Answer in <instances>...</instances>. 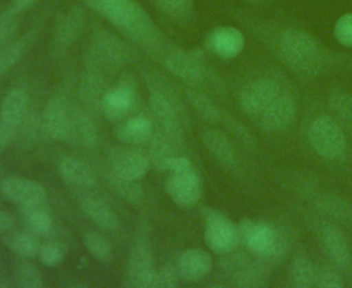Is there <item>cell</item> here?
<instances>
[{"mask_svg":"<svg viewBox=\"0 0 352 288\" xmlns=\"http://www.w3.org/2000/svg\"><path fill=\"white\" fill-rule=\"evenodd\" d=\"M249 25L274 56L302 79L322 76L342 61V56L327 48L304 28L263 18L250 21Z\"/></svg>","mask_w":352,"mask_h":288,"instance_id":"1","label":"cell"},{"mask_svg":"<svg viewBox=\"0 0 352 288\" xmlns=\"http://www.w3.org/2000/svg\"><path fill=\"white\" fill-rule=\"evenodd\" d=\"M88 7L104 17L128 39L154 51L161 43V33L150 15L135 0H84Z\"/></svg>","mask_w":352,"mask_h":288,"instance_id":"2","label":"cell"},{"mask_svg":"<svg viewBox=\"0 0 352 288\" xmlns=\"http://www.w3.org/2000/svg\"><path fill=\"white\" fill-rule=\"evenodd\" d=\"M146 80L150 87V110L160 125L161 134L179 142L187 123L186 110L179 95L162 76L150 73Z\"/></svg>","mask_w":352,"mask_h":288,"instance_id":"3","label":"cell"},{"mask_svg":"<svg viewBox=\"0 0 352 288\" xmlns=\"http://www.w3.org/2000/svg\"><path fill=\"white\" fill-rule=\"evenodd\" d=\"M239 243H242L252 254L265 259H280L289 245V238L285 233L278 232L268 223L242 219L238 225Z\"/></svg>","mask_w":352,"mask_h":288,"instance_id":"4","label":"cell"},{"mask_svg":"<svg viewBox=\"0 0 352 288\" xmlns=\"http://www.w3.org/2000/svg\"><path fill=\"white\" fill-rule=\"evenodd\" d=\"M283 88L285 84L275 76H257L245 83L239 90V106L248 116L257 119Z\"/></svg>","mask_w":352,"mask_h":288,"instance_id":"5","label":"cell"},{"mask_svg":"<svg viewBox=\"0 0 352 288\" xmlns=\"http://www.w3.org/2000/svg\"><path fill=\"white\" fill-rule=\"evenodd\" d=\"M129 50L126 44L109 30H98L92 34L88 44L85 58L94 68L114 69L129 61Z\"/></svg>","mask_w":352,"mask_h":288,"instance_id":"6","label":"cell"},{"mask_svg":"<svg viewBox=\"0 0 352 288\" xmlns=\"http://www.w3.org/2000/svg\"><path fill=\"white\" fill-rule=\"evenodd\" d=\"M308 136L314 150L323 158L337 160L346 150V138L341 127L327 114H320L312 120Z\"/></svg>","mask_w":352,"mask_h":288,"instance_id":"7","label":"cell"},{"mask_svg":"<svg viewBox=\"0 0 352 288\" xmlns=\"http://www.w3.org/2000/svg\"><path fill=\"white\" fill-rule=\"evenodd\" d=\"M164 66L175 77L191 87H199L208 79V68L197 51L172 48L164 56Z\"/></svg>","mask_w":352,"mask_h":288,"instance_id":"8","label":"cell"},{"mask_svg":"<svg viewBox=\"0 0 352 288\" xmlns=\"http://www.w3.org/2000/svg\"><path fill=\"white\" fill-rule=\"evenodd\" d=\"M204 236L206 245L219 255L230 254L239 244L238 226L217 209L205 214Z\"/></svg>","mask_w":352,"mask_h":288,"instance_id":"9","label":"cell"},{"mask_svg":"<svg viewBox=\"0 0 352 288\" xmlns=\"http://www.w3.org/2000/svg\"><path fill=\"white\" fill-rule=\"evenodd\" d=\"M165 190L176 205H194L201 197V178L192 164L169 172L165 181Z\"/></svg>","mask_w":352,"mask_h":288,"instance_id":"10","label":"cell"},{"mask_svg":"<svg viewBox=\"0 0 352 288\" xmlns=\"http://www.w3.org/2000/svg\"><path fill=\"white\" fill-rule=\"evenodd\" d=\"M136 105V83L131 74H124L122 79L107 90L102 113L110 121H121Z\"/></svg>","mask_w":352,"mask_h":288,"instance_id":"11","label":"cell"},{"mask_svg":"<svg viewBox=\"0 0 352 288\" xmlns=\"http://www.w3.org/2000/svg\"><path fill=\"white\" fill-rule=\"evenodd\" d=\"M0 192L4 198L19 207L21 211L44 204V187L32 179L21 176H8L0 183Z\"/></svg>","mask_w":352,"mask_h":288,"instance_id":"12","label":"cell"},{"mask_svg":"<svg viewBox=\"0 0 352 288\" xmlns=\"http://www.w3.org/2000/svg\"><path fill=\"white\" fill-rule=\"evenodd\" d=\"M296 113V99L293 94L285 87L283 91L256 120L263 130L268 132H278L293 123Z\"/></svg>","mask_w":352,"mask_h":288,"instance_id":"13","label":"cell"},{"mask_svg":"<svg viewBox=\"0 0 352 288\" xmlns=\"http://www.w3.org/2000/svg\"><path fill=\"white\" fill-rule=\"evenodd\" d=\"M155 276L150 244L147 241L136 243L128 260V284L140 288L155 287Z\"/></svg>","mask_w":352,"mask_h":288,"instance_id":"14","label":"cell"},{"mask_svg":"<svg viewBox=\"0 0 352 288\" xmlns=\"http://www.w3.org/2000/svg\"><path fill=\"white\" fill-rule=\"evenodd\" d=\"M205 45L221 59H234L245 47V36L235 26H217L208 33Z\"/></svg>","mask_w":352,"mask_h":288,"instance_id":"15","label":"cell"},{"mask_svg":"<svg viewBox=\"0 0 352 288\" xmlns=\"http://www.w3.org/2000/svg\"><path fill=\"white\" fill-rule=\"evenodd\" d=\"M72 109L62 96L48 99L43 112V128L48 136L56 141H67L70 134Z\"/></svg>","mask_w":352,"mask_h":288,"instance_id":"16","label":"cell"},{"mask_svg":"<svg viewBox=\"0 0 352 288\" xmlns=\"http://www.w3.org/2000/svg\"><path fill=\"white\" fill-rule=\"evenodd\" d=\"M109 163H110V169L114 175L125 179H132V181L142 179L150 168L148 157L132 149L113 150L110 153Z\"/></svg>","mask_w":352,"mask_h":288,"instance_id":"17","label":"cell"},{"mask_svg":"<svg viewBox=\"0 0 352 288\" xmlns=\"http://www.w3.org/2000/svg\"><path fill=\"white\" fill-rule=\"evenodd\" d=\"M212 266V256L201 248H190L183 251L176 263L180 278L190 282L205 278L210 273Z\"/></svg>","mask_w":352,"mask_h":288,"instance_id":"18","label":"cell"},{"mask_svg":"<svg viewBox=\"0 0 352 288\" xmlns=\"http://www.w3.org/2000/svg\"><path fill=\"white\" fill-rule=\"evenodd\" d=\"M84 11L78 6H73L67 8L62 15H59L54 32V41L56 48L62 50L73 44L78 39L84 28Z\"/></svg>","mask_w":352,"mask_h":288,"instance_id":"19","label":"cell"},{"mask_svg":"<svg viewBox=\"0 0 352 288\" xmlns=\"http://www.w3.org/2000/svg\"><path fill=\"white\" fill-rule=\"evenodd\" d=\"M153 135V121L146 116H133L121 120L114 130V136L126 145H138Z\"/></svg>","mask_w":352,"mask_h":288,"instance_id":"20","label":"cell"},{"mask_svg":"<svg viewBox=\"0 0 352 288\" xmlns=\"http://www.w3.org/2000/svg\"><path fill=\"white\" fill-rule=\"evenodd\" d=\"M60 178L70 186L91 187L95 183V175L91 168L81 160L66 156L58 164Z\"/></svg>","mask_w":352,"mask_h":288,"instance_id":"21","label":"cell"},{"mask_svg":"<svg viewBox=\"0 0 352 288\" xmlns=\"http://www.w3.org/2000/svg\"><path fill=\"white\" fill-rule=\"evenodd\" d=\"M322 244L329 258L338 266L346 267L351 262V251L348 243L341 233L333 225H326L322 229Z\"/></svg>","mask_w":352,"mask_h":288,"instance_id":"22","label":"cell"},{"mask_svg":"<svg viewBox=\"0 0 352 288\" xmlns=\"http://www.w3.org/2000/svg\"><path fill=\"white\" fill-rule=\"evenodd\" d=\"M67 141L76 145H80L82 147H92L96 145V141H98L96 127L87 113L78 109H72L70 134Z\"/></svg>","mask_w":352,"mask_h":288,"instance_id":"23","label":"cell"},{"mask_svg":"<svg viewBox=\"0 0 352 288\" xmlns=\"http://www.w3.org/2000/svg\"><path fill=\"white\" fill-rule=\"evenodd\" d=\"M81 209L100 229L113 230L118 227L120 220L116 212L111 209V207H109L104 201H102L98 197H84L81 201Z\"/></svg>","mask_w":352,"mask_h":288,"instance_id":"24","label":"cell"},{"mask_svg":"<svg viewBox=\"0 0 352 288\" xmlns=\"http://www.w3.org/2000/svg\"><path fill=\"white\" fill-rule=\"evenodd\" d=\"M202 142L206 149L226 167H235L236 165V152L231 145L230 139L219 131H205L202 134Z\"/></svg>","mask_w":352,"mask_h":288,"instance_id":"25","label":"cell"},{"mask_svg":"<svg viewBox=\"0 0 352 288\" xmlns=\"http://www.w3.org/2000/svg\"><path fill=\"white\" fill-rule=\"evenodd\" d=\"M28 112V95L22 90H11L0 105V120L16 127Z\"/></svg>","mask_w":352,"mask_h":288,"instance_id":"26","label":"cell"},{"mask_svg":"<svg viewBox=\"0 0 352 288\" xmlns=\"http://www.w3.org/2000/svg\"><path fill=\"white\" fill-rule=\"evenodd\" d=\"M34 39H36V32L29 30L23 36H21L18 40L8 44H3L0 47V74L10 70L14 65H16L22 59V56L34 43Z\"/></svg>","mask_w":352,"mask_h":288,"instance_id":"27","label":"cell"},{"mask_svg":"<svg viewBox=\"0 0 352 288\" xmlns=\"http://www.w3.org/2000/svg\"><path fill=\"white\" fill-rule=\"evenodd\" d=\"M107 90L109 88L106 87V83L103 81V79L99 74L87 73L81 79L80 98L87 106L102 112V103H103Z\"/></svg>","mask_w":352,"mask_h":288,"instance_id":"28","label":"cell"},{"mask_svg":"<svg viewBox=\"0 0 352 288\" xmlns=\"http://www.w3.org/2000/svg\"><path fill=\"white\" fill-rule=\"evenodd\" d=\"M290 278L296 287L316 285V270L305 255L298 254L294 256L290 267Z\"/></svg>","mask_w":352,"mask_h":288,"instance_id":"29","label":"cell"},{"mask_svg":"<svg viewBox=\"0 0 352 288\" xmlns=\"http://www.w3.org/2000/svg\"><path fill=\"white\" fill-rule=\"evenodd\" d=\"M7 245L14 254H16L25 259L38 256V252L41 248L38 238L32 232L30 233H16V234L11 236L7 241Z\"/></svg>","mask_w":352,"mask_h":288,"instance_id":"30","label":"cell"},{"mask_svg":"<svg viewBox=\"0 0 352 288\" xmlns=\"http://www.w3.org/2000/svg\"><path fill=\"white\" fill-rule=\"evenodd\" d=\"M110 186L113 187V190L125 201L132 203V204H139L143 201L144 198V192L142 189V186L132 179H125L121 176L114 175L113 172L110 174L109 178Z\"/></svg>","mask_w":352,"mask_h":288,"instance_id":"31","label":"cell"},{"mask_svg":"<svg viewBox=\"0 0 352 288\" xmlns=\"http://www.w3.org/2000/svg\"><path fill=\"white\" fill-rule=\"evenodd\" d=\"M22 214L25 215L28 229L36 236H44L52 230V226H54L52 218L43 204L29 208L26 211H22Z\"/></svg>","mask_w":352,"mask_h":288,"instance_id":"32","label":"cell"},{"mask_svg":"<svg viewBox=\"0 0 352 288\" xmlns=\"http://www.w3.org/2000/svg\"><path fill=\"white\" fill-rule=\"evenodd\" d=\"M186 98L190 102V105L195 109V112L199 116H202L204 119H206L209 121H216L220 119L219 109L216 107V105L212 102V99L206 94H204L198 90L188 88V90H186Z\"/></svg>","mask_w":352,"mask_h":288,"instance_id":"33","label":"cell"},{"mask_svg":"<svg viewBox=\"0 0 352 288\" xmlns=\"http://www.w3.org/2000/svg\"><path fill=\"white\" fill-rule=\"evenodd\" d=\"M82 243L88 252L98 260L107 262L113 256V249L110 241L100 233L89 230L82 236Z\"/></svg>","mask_w":352,"mask_h":288,"instance_id":"34","label":"cell"},{"mask_svg":"<svg viewBox=\"0 0 352 288\" xmlns=\"http://www.w3.org/2000/svg\"><path fill=\"white\" fill-rule=\"evenodd\" d=\"M15 281L23 288H38L43 287V278L40 270L28 260H21L15 266Z\"/></svg>","mask_w":352,"mask_h":288,"instance_id":"35","label":"cell"},{"mask_svg":"<svg viewBox=\"0 0 352 288\" xmlns=\"http://www.w3.org/2000/svg\"><path fill=\"white\" fill-rule=\"evenodd\" d=\"M157 7L170 18H186L194 8V0H155Z\"/></svg>","mask_w":352,"mask_h":288,"instance_id":"36","label":"cell"},{"mask_svg":"<svg viewBox=\"0 0 352 288\" xmlns=\"http://www.w3.org/2000/svg\"><path fill=\"white\" fill-rule=\"evenodd\" d=\"M66 255V248L59 241H48L41 244L38 258L45 266H56L59 265Z\"/></svg>","mask_w":352,"mask_h":288,"instance_id":"37","label":"cell"},{"mask_svg":"<svg viewBox=\"0 0 352 288\" xmlns=\"http://www.w3.org/2000/svg\"><path fill=\"white\" fill-rule=\"evenodd\" d=\"M333 33L338 44L352 48V12H345L337 19Z\"/></svg>","mask_w":352,"mask_h":288,"instance_id":"38","label":"cell"},{"mask_svg":"<svg viewBox=\"0 0 352 288\" xmlns=\"http://www.w3.org/2000/svg\"><path fill=\"white\" fill-rule=\"evenodd\" d=\"M18 15L19 14L15 12L12 8L0 12V47L6 44L15 33L19 23Z\"/></svg>","mask_w":352,"mask_h":288,"instance_id":"39","label":"cell"},{"mask_svg":"<svg viewBox=\"0 0 352 288\" xmlns=\"http://www.w3.org/2000/svg\"><path fill=\"white\" fill-rule=\"evenodd\" d=\"M316 285L340 288L344 287V280L333 267L323 266L316 271Z\"/></svg>","mask_w":352,"mask_h":288,"instance_id":"40","label":"cell"},{"mask_svg":"<svg viewBox=\"0 0 352 288\" xmlns=\"http://www.w3.org/2000/svg\"><path fill=\"white\" fill-rule=\"evenodd\" d=\"M179 271L173 266H164L162 269L157 270L155 276V287L161 288H173L179 282Z\"/></svg>","mask_w":352,"mask_h":288,"instance_id":"41","label":"cell"},{"mask_svg":"<svg viewBox=\"0 0 352 288\" xmlns=\"http://www.w3.org/2000/svg\"><path fill=\"white\" fill-rule=\"evenodd\" d=\"M15 135V127L0 120V150H3L12 141Z\"/></svg>","mask_w":352,"mask_h":288,"instance_id":"42","label":"cell"},{"mask_svg":"<svg viewBox=\"0 0 352 288\" xmlns=\"http://www.w3.org/2000/svg\"><path fill=\"white\" fill-rule=\"evenodd\" d=\"M14 226V218L10 212L0 209V233L7 232L10 229H12Z\"/></svg>","mask_w":352,"mask_h":288,"instance_id":"43","label":"cell"},{"mask_svg":"<svg viewBox=\"0 0 352 288\" xmlns=\"http://www.w3.org/2000/svg\"><path fill=\"white\" fill-rule=\"evenodd\" d=\"M37 1L38 0H12L10 8H12L15 12L19 14V12L30 8L32 6H34Z\"/></svg>","mask_w":352,"mask_h":288,"instance_id":"44","label":"cell"},{"mask_svg":"<svg viewBox=\"0 0 352 288\" xmlns=\"http://www.w3.org/2000/svg\"><path fill=\"white\" fill-rule=\"evenodd\" d=\"M246 1H253V3H257V1H264V0H246Z\"/></svg>","mask_w":352,"mask_h":288,"instance_id":"45","label":"cell"}]
</instances>
